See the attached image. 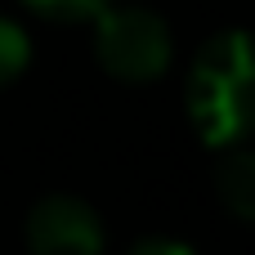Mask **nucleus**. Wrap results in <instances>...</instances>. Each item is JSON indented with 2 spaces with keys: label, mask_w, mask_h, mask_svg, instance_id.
<instances>
[{
  "label": "nucleus",
  "mask_w": 255,
  "mask_h": 255,
  "mask_svg": "<svg viewBox=\"0 0 255 255\" xmlns=\"http://www.w3.org/2000/svg\"><path fill=\"white\" fill-rule=\"evenodd\" d=\"M22 4L36 9V13H45V18H54V22H76V18L103 13L112 0H22Z\"/></svg>",
  "instance_id": "nucleus-6"
},
{
  "label": "nucleus",
  "mask_w": 255,
  "mask_h": 255,
  "mask_svg": "<svg viewBox=\"0 0 255 255\" xmlns=\"http://www.w3.org/2000/svg\"><path fill=\"white\" fill-rule=\"evenodd\" d=\"M188 112L197 134L211 148H229L247 139L251 126V54L242 31H224L206 40L188 72Z\"/></svg>",
  "instance_id": "nucleus-1"
},
{
  "label": "nucleus",
  "mask_w": 255,
  "mask_h": 255,
  "mask_svg": "<svg viewBox=\"0 0 255 255\" xmlns=\"http://www.w3.org/2000/svg\"><path fill=\"white\" fill-rule=\"evenodd\" d=\"M94 54L99 67L117 81L143 85L170 67V31L148 9H103L94 13Z\"/></svg>",
  "instance_id": "nucleus-2"
},
{
  "label": "nucleus",
  "mask_w": 255,
  "mask_h": 255,
  "mask_svg": "<svg viewBox=\"0 0 255 255\" xmlns=\"http://www.w3.org/2000/svg\"><path fill=\"white\" fill-rule=\"evenodd\" d=\"M130 255H193V251L179 247V242H161V238H157V242H139Z\"/></svg>",
  "instance_id": "nucleus-7"
},
{
  "label": "nucleus",
  "mask_w": 255,
  "mask_h": 255,
  "mask_svg": "<svg viewBox=\"0 0 255 255\" xmlns=\"http://www.w3.org/2000/svg\"><path fill=\"white\" fill-rule=\"evenodd\" d=\"M220 197L233 206V215H251V193H255V166H251V152H247V139L242 143H229L224 148V161H220Z\"/></svg>",
  "instance_id": "nucleus-4"
},
{
  "label": "nucleus",
  "mask_w": 255,
  "mask_h": 255,
  "mask_svg": "<svg viewBox=\"0 0 255 255\" xmlns=\"http://www.w3.org/2000/svg\"><path fill=\"white\" fill-rule=\"evenodd\" d=\"M27 251L31 255H103L99 215L67 193L40 197L27 215Z\"/></svg>",
  "instance_id": "nucleus-3"
},
{
  "label": "nucleus",
  "mask_w": 255,
  "mask_h": 255,
  "mask_svg": "<svg viewBox=\"0 0 255 255\" xmlns=\"http://www.w3.org/2000/svg\"><path fill=\"white\" fill-rule=\"evenodd\" d=\"M27 58H31V40H27V31H22L13 18H0V90H4L9 81L22 76Z\"/></svg>",
  "instance_id": "nucleus-5"
}]
</instances>
